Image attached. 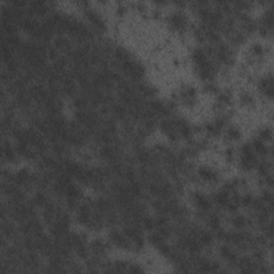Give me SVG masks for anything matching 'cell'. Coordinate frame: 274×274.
<instances>
[{"mask_svg": "<svg viewBox=\"0 0 274 274\" xmlns=\"http://www.w3.org/2000/svg\"><path fill=\"white\" fill-rule=\"evenodd\" d=\"M195 200H196V203L198 205V207L203 210L207 211L210 209L211 205H210V201L207 199V198L201 194H196L195 195Z\"/></svg>", "mask_w": 274, "mask_h": 274, "instance_id": "obj_1", "label": "cell"}, {"mask_svg": "<svg viewBox=\"0 0 274 274\" xmlns=\"http://www.w3.org/2000/svg\"><path fill=\"white\" fill-rule=\"evenodd\" d=\"M254 147L256 149V151L258 152L260 155H267L268 154V148L264 146V143L260 138H256L254 140Z\"/></svg>", "mask_w": 274, "mask_h": 274, "instance_id": "obj_2", "label": "cell"}, {"mask_svg": "<svg viewBox=\"0 0 274 274\" xmlns=\"http://www.w3.org/2000/svg\"><path fill=\"white\" fill-rule=\"evenodd\" d=\"M33 203L39 206H45L47 203V200H46V198H45V196H44V194H42V193H36V196H34Z\"/></svg>", "mask_w": 274, "mask_h": 274, "instance_id": "obj_3", "label": "cell"}, {"mask_svg": "<svg viewBox=\"0 0 274 274\" xmlns=\"http://www.w3.org/2000/svg\"><path fill=\"white\" fill-rule=\"evenodd\" d=\"M232 224L235 227L241 228V227H243V226H245L246 220L244 218V216H242V215H238V216H236V218L232 220Z\"/></svg>", "mask_w": 274, "mask_h": 274, "instance_id": "obj_4", "label": "cell"}, {"mask_svg": "<svg viewBox=\"0 0 274 274\" xmlns=\"http://www.w3.org/2000/svg\"><path fill=\"white\" fill-rule=\"evenodd\" d=\"M149 242L152 243L153 245L159 246L161 243H163V238L160 235H151L149 237Z\"/></svg>", "mask_w": 274, "mask_h": 274, "instance_id": "obj_5", "label": "cell"}, {"mask_svg": "<svg viewBox=\"0 0 274 274\" xmlns=\"http://www.w3.org/2000/svg\"><path fill=\"white\" fill-rule=\"evenodd\" d=\"M210 226L213 230H218L220 229V220L216 215H212L210 218Z\"/></svg>", "mask_w": 274, "mask_h": 274, "instance_id": "obj_6", "label": "cell"}, {"mask_svg": "<svg viewBox=\"0 0 274 274\" xmlns=\"http://www.w3.org/2000/svg\"><path fill=\"white\" fill-rule=\"evenodd\" d=\"M200 240H201V242H203V244L209 245V244L212 242V236H211L210 233L203 232V233H201V236H200Z\"/></svg>", "mask_w": 274, "mask_h": 274, "instance_id": "obj_7", "label": "cell"}, {"mask_svg": "<svg viewBox=\"0 0 274 274\" xmlns=\"http://www.w3.org/2000/svg\"><path fill=\"white\" fill-rule=\"evenodd\" d=\"M143 225H145L146 229L152 230V229L154 228V226H155V223H154V221L152 220V218H145V220H143Z\"/></svg>", "mask_w": 274, "mask_h": 274, "instance_id": "obj_8", "label": "cell"}, {"mask_svg": "<svg viewBox=\"0 0 274 274\" xmlns=\"http://www.w3.org/2000/svg\"><path fill=\"white\" fill-rule=\"evenodd\" d=\"M260 137H261V139H266V140L271 139V137H272L271 130H269V128H264V130L260 132Z\"/></svg>", "mask_w": 274, "mask_h": 274, "instance_id": "obj_9", "label": "cell"}, {"mask_svg": "<svg viewBox=\"0 0 274 274\" xmlns=\"http://www.w3.org/2000/svg\"><path fill=\"white\" fill-rule=\"evenodd\" d=\"M228 135L231 139H238L240 137V132L237 128H229L228 131Z\"/></svg>", "mask_w": 274, "mask_h": 274, "instance_id": "obj_10", "label": "cell"}, {"mask_svg": "<svg viewBox=\"0 0 274 274\" xmlns=\"http://www.w3.org/2000/svg\"><path fill=\"white\" fill-rule=\"evenodd\" d=\"M262 200H266V203H269L270 205H272V201H273V197H272V194L269 191H264L262 193Z\"/></svg>", "mask_w": 274, "mask_h": 274, "instance_id": "obj_11", "label": "cell"}, {"mask_svg": "<svg viewBox=\"0 0 274 274\" xmlns=\"http://www.w3.org/2000/svg\"><path fill=\"white\" fill-rule=\"evenodd\" d=\"M159 251L161 252L163 255H168V254L170 253V249H169V246H167L166 244H164V243H161L159 245Z\"/></svg>", "mask_w": 274, "mask_h": 274, "instance_id": "obj_12", "label": "cell"}, {"mask_svg": "<svg viewBox=\"0 0 274 274\" xmlns=\"http://www.w3.org/2000/svg\"><path fill=\"white\" fill-rule=\"evenodd\" d=\"M240 203L244 206H249V205H252V203H253V198H252L249 195H247V196H244V197L241 198Z\"/></svg>", "mask_w": 274, "mask_h": 274, "instance_id": "obj_13", "label": "cell"}, {"mask_svg": "<svg viewBox=\"0 0 274 274\" xmlns=\"http://www.w3.org/2000/svg\"><path fill=\"white\" fill-rule=\"evenodd\" d=\"M154 223H155V225L160 226V227H163V226H165V224H166V218H165L164 216H160V218H157L155 221H154Z\"/></svg>", "mask_w": 274, "mask_h": 274, "instance_id": "obj_14", "label": "cell"}, {"mask_svg": "<svg viewBox=\"0 0 274 274\" xmlns=\"http://www.w3.org/2000/svg\"><path fill=\"white\" fill-rule=\"evenodd\" d=\"M226 207H227L228 211H230V212H236L237 209H238V206H237V203H229V201H228V203L226 205Z\"/></svg>", "mask_w": 274, "mask_h": 274, "instance_id": "obj_15", "label": "cell"}, {"mask_svg": "<svg viewBox=\"0 0 274 274\" xmlns=\"http://www.w3.org/2000/svg\"><path fill=\"white\" fill-rule=\"evenodd\" d=\"M253 51L255 53L256 55H260L264 51V49H262L261 45H259V44H256V45H254L253 47Z\"/></svg>", "mask_w": 274, "mask_h": 274, "instance_id": "obj_16", "label": "cell"}, {"mask_svg": "<svg viewBox=\"0 0 274 274\" xmlns=\"http://www.w3.org/2000/svg\"><path fill=\"white\" fill-rule=\"evenodd\" d=\"M242 102L245 103V104H249V103L253 102V100H252L251 95H249V94H244V95H242Z\"/></svg>", "mask_w": 274, "mask_h": 274, "instance_id": "obj_17", "label": "cell"}]
</instances>
